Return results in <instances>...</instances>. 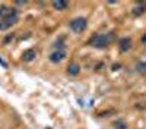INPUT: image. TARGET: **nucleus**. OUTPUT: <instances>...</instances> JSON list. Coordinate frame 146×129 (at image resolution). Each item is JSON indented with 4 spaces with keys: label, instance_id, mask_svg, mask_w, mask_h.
<instances>
[{
    "label": "nucleus",
    "instance_id": "nucleus-1",
    "mask_svg": "<svg viewBox=\"0 0 146 129\" xmlns=\"http://www.w3.org/2000/svg\"><path fill=\"white\" fill-rule=\"evenodd\" d=\"M18 10L13 7H6L2 6L0 7V31H6L12 25H15L18 22Z\"/></svg>",
    "mask_w": 146,
    "mask_h": 129
},
{
    "label": "nucleus",
    "instance_id": "nucleus-2",
    "mask_svg": "<svg viewBox=\"0 0 146 129\" xmlns=\"http://www.w3.org/2000/svg\"><path fill=\"white\" fill-rule=\"evenodd\" d=\"M113 40V35L111 34H96L92 37L91 40V45L96 47V49H104L110 44V41Z\"/></svg>",
    "mask_w": 146,
    "mask_h": 129
},
{
    "label": "nucleus",
    "instance_id": "nucleus-3",
    "mask_svg": "<svg viewBox=\"0 0 146 129\" xmlns=\"http://www.w3.org/2000/svg\"><path fill=\"white\" fill-rule=\"evenodd\" d=\"M86 25H88V22L85 18H75L73 21H70L69 23V27L73 32H76V34H80L83 32L85 29H86Z\"/></svg>",
    "mask_w": 146,
    "mask_h": 129
},
{
    "label": "nucleus",
    "instance_id": "nucleus-4",
    "mask_svg": "<svg viewBox=\"0 0 146 129\" xmlns=\"http://www.w3.org/2000/svg\"><path fill=\"white\" fill-rule=\"evenodd\" d=\"M64 57H66V51L64 50H56L54 53L50 54V60L53 63H58V62H62Z\"/></svg>",
    "mask_w": 146,
    "mask_h": 129
},
{
    "label": "nucleus",
    "instance_id": "nucleus-5",
    "mask_svg": "<svg viewBox=\"0 0 146 129\" xmlns=\"http://www.w3.org/2000/svg\"><path fill=\"white\" fill-rule=\"evenodd\" d=\"M35 57H36V51L34 49H28L22 53V60L23 62H32Z\"/></svg>",
    "mask_w": 146,
    "mask_h": 129
},
{
    "label": "nucleus",
    "instance_id": "nucleus-6",
    "mask_svg": "<svg viewBox=\"0 0 146 129\" xmlns=\"http://www.w3.org/2000/svg\"><path fill=\"white\" fill-rule=\"evenodd\" d=\"M130 47H131V41H130L129 38H121V40H120V50H121V51L130 50Z\"/></svg>",
    "mask_w": 146,
    "mask_h": 129
},
{
    "label": "nucleus",
    "instance_id": "nucleus-7",
    "mask_svg": "<svg viewBox=\"0 0 146 129\" xmlns=\"http://www.w3.org/2000/svg\"><path fill=\"white\" fill-rule=\"evenodd\" d=\"M67 72H69V75H78L79 72H80V66L78 65V63H72V65H69V68H67Z\"/></svg>",
    "mask_w": 146,
    "mask_h": 129
},
{
    "label": "nucleus",
    "instance_id": "nucleus-8",
    "mask_svg": "<svg viewBox=\"0 0 146 129\" xmlns=\"http://www.w3.org/2000/svg\"><path fill=\"white\" fill-rule=\"evenodd\" d=\"M51 5H53V7H54V9H57V10H64V9L67 7V2H64V0H58V2H53Z\"/></svg>",
    "mask_w": 146,
    "mask_h": 129
},
{
    "label": "nucleus",
    "instance_id": "nucleus-9",
    "mask_svg": "<svg viewBox=\"0 0 146 129\" xmlns=\"http://www.w3.org/2000/svg\"><path fill=\"white\" fill-rule=\"evenodd\" d=\"M145 9H146V6H145V3H142V6L139 7H135V12H133V13H135V15H142L143 13V12H145Z\"/></svg>",
    "mask_w": 146,
    "mask_h": 129
},
{
    "label": "nucleus",
    "instance_id": "nucleus-10",
    "mask_svg": "<svg viewBox=\"0 0 146 129\" xmlns=\"http://www.w3.org/2000/svg\"><path fill=\"white\" fill-rule=\"evenodd\" d=\"M114 126H115V129H126V128H127V125H126L123 120H117V122H114Z\"/></svg>",
    "mask_w": 146,
    "mask_h": 129
},
{
    "label": "nucleus",
    "instance_id": "nucleus-11",
    "mask_svg": "<svg viewBox=\"0 0 146 129\" xmlns=\"http://www.w3.org/2000/svg\"><path fill=\"white\" fill-rule=\"evenodd\" d=\"M137 70L139 72H142V74H146V62H140V63H137Z\"/></svg>",
    "mask_w": 146,
    "mask_h": 129
},
{
    "label": "nucleus",
    "instance_id": "nucleus-12",
    "mask_svg": "<svg viewBox=\"0 0 146 129\" xmlns=\"http://www.w3.org/2000/svg\"><path fill=\"white\" fill-rule=\"evenodd\" d=\"M142 41H143V43H146V34H145L143 37H142Z\"/></svg>",
    "mask_w": 146,
    "mask_h": 129
}]
</instances>
